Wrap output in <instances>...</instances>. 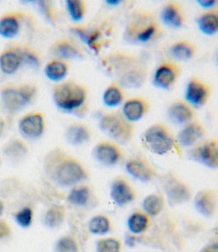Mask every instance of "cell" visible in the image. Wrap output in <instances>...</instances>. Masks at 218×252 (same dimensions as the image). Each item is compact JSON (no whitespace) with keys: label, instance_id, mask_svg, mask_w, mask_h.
<instances>
[{"label":"cell","instance_id":"6da1fadb","mask_svg":"<svg viewBox=\"0 0 218 252\" xmlns=\"http://www.w3.org/2000/svg\"><path fill=\"white\" fill-rule=\"evenodd\" d=\"M109 68L122 88H139L148 76L144 63L135 56L126 53H116L109 58Z\"/></svg>","mask_w":218,"mask_h":252},{"label":"cell","instance_id":"7a4b0ae2","mask_svg":"<svg viewBox=\"0 0 218 252\" xmlns=\"http://www.w3.org/2000/svg\"><path fill=\"white\" fill-rule=\"evenodd\" d=\"M161 32V26L154 16L148 12H142L125 28V38L133 44H148L157 39Z\"/></svg>","mask_w":218,"mask_h":252},{"label":"cell","instance_id":"3957f363","mask_svg":"<svg viewBox=\"0 0 218 252\" xmlns=\"http://www.w3.org/2000/svg\"><path fill=\"white\" fill-rule=\"evenodd\" d=\"M142 142L149 152L159 156L170 153L177 145L172 130L162 123H154L148 127L142 137Z\"/></svg>","mask_w":218,"mask_h":252},{"label":"cell","instance_id":"277c9868","mask_svg":"<svg viewBox=\"0 0 218 252\" xmlns=\"http://www.w3.org/2000/svg\"><path fill=\"white\" fill-rule=\"evenodd\" d=\"M100 127L117 144H128L135 134V125L125 118L122 112L111 111L100 121Z\"/></svg>","mask_w":218,"mask_h":252},{"label":"cell","instance_id":"5b68a950","mask_svg":"<svg viewBox=\"0 0 218 252\" xmlns=\"http://www.w3.org/2000/svg\"><path fill=\"white\" fill-rule=\"evenodd\" d=\"M86 98V89L73 82L60 85L54 90V103L66 111H73L83 106Z\"/></svg>","mask_w":218,"mask_h":252},{"label":"cell","instance_id":"8992f818","mask_svg":"<svg viewBox=\"0 0 218 252\" xmlns=\"http://www.w3.org/2000/svg\"><path fill=\"white\" fill-rule=\"evenodd\" d=\"M163 188L171 205L183 204L192 198V191L190 185L175 173H169L164 177Z\"/></svg>","mask_w":218,"mask_h":252},{"label":"cell","instance_id":"52a82bcc","mask_svg":"<svg viewBox=\"0 0 218 252\" xmlns=\"http://www.w3.org/2000/svg\"><path fill=\"white\" fill-rule=\"evenodd\" d=\"M190 158L212 169H218V139H203L189 152Z\"/></svg>","mask_w":218,"mask_h":252},{"label":"cell","instance_id":"ba28073f","mask_svg":"<svg viewBox=\"0 0 218 252\" xmlns=\"http://www.w3.org/2000/svg\"><path fill=\"white\" fill-rule=\"evenodd\" d=\"M87 176L86 169L81 162L74 159H68L61 162L54 173L55 181L62 187H71L78 184L84 181Z\"/></svg>","mask_w":218,"mask_h":252},{"label":"cell","instance_id":"9c48e42d","mask_svg":"<svg viewBox=\"0 0 218 252\" xmlns=\"http://www.w3.org/2000/svg\"><path fill=\"white\" fill-rule=\"evenodd\" d=\"M110 197L118 206H126L136 198V191L131 181L124 175L113 178L110 186Z\"/></svg>","mask_w":218,"mask_h":252},{"label":"cell","instance_id":"30bf717a","mask_svg":"<svg viewBox=\"0 0 218 252\" xmlns=\"http://www.w3.org/2000/svg\"><path fill=\"white\" fill-rule=\"evenodd\" d=\"M94 158L105 167H112L121 162L124 154L119 144L112 140H103L97 143L93 149Z\"/></svg>","mask_w":218,"mask_h":252},{"label":"cell","instance_id":"8fae6325","mask_svg":"<svg viewBox=\"0 0 218 252\" xmlns=\"http://www.w3.org/2000/svg\"><path fill=\"white\" fill-rule=\"evenodd\" d=\"M129 175L141 182H150L157 178V168L143 156H136L125 163Z\"/></svg>","mask_w":218,"mask_h":252},{"label":"cell","instance_id":"7c38bea8","mask_svg":"<svg viewBox=\"0 0 218 252\" xmlns=\"http://www.w3.org/2000/svg\"><path fill=\"white\" fill-rule=\"evenodd\" d=\"M212 96V88L198 77H192L187 86L185 100L195 108L205 106Z\"/></svg>","mask_w":218,"mask_h":252},{"label":"cell","instance_id":"4fadbf2b","mask_svg":"<svg viewBox=\"0 0 218 252\" xmlns=\"http://www.w3.org/2000/svg\"><path fill=\"white\" fill-rule=\"evenodd\" d=\"M181 74L182 68L178 63L173 61L163 62L158 66L154 73V86L168 90L176 84Z\"/></svg>","mask_w":218,"mask_h":252},{"label":"cell","instance_id":"5bb4252c","mask_svg":"<svg viewBox=\"0 0 218 252\" xmlns=\"http://www.w3.org/2000/svg\"><path fill=\"white\" fill-rule=\"evenodd\" d=\"M34 89L32 87L7 88L1 93L3 104L9 110H18L26 106L32 99Z\"/></svg>","mask_w":218,"mask_h":252},{"label":"cell","instance_id":"9a60e30c","mask_svg":"<svg viewBox=\"0 0 218 252\" xmlns=\"http://www.w3.org/2000/svg\"><path fill=\"white\" fill-rule=\"evenodd\" d=\"M193 205L198 213L206 218H212L218 210V193L212 189H203L196 194Z\"/></svg>","mask_w":218,"mask_h":252},{"label":"cell","instance_id":"2e32d148","mask_svg":"<svg viewBox=\"0 0 218 252\" xmlns=\"http://www.w3.org/2000/svg\"><path fill=\"white\" fill-rule=\"evenodd\" d=\"M206 128L199 121H192L183 126L177 137V144L186 148H191L205 138Z\"/></svg>","mask_w":218,"mask_h":252},{"label":"cell","instance_id":"e0dca14e","mask_svg":"<svg viewBox=\"0 0 218 252\" xmlns=\"http://www.w3.org/2000/svg\"><path fill=\"white\" fill-rule=\"evenodd\" d=\"M196 111L186 100L174 101L167 110V117L171 123L177 125H183L194 121Z\"/></svg>","mask_w":218,"mask_h":252},{"label":"cell","instance_id":"ac0fdd59","mask_svg":"<svg viewBox=\"0 0 218 252\" xmlns=\"http://www.w3.org/2000/svg\"><path fill=\"white\" fill-rule=\"evenodd\" d=\"M149 108V103L145 97H133L125 100L122 113L126 119L134 123L144 117Z\"/></svg>","mask_w":218,"mask_h":252},{"label":"cell","instance_id":"d6986e66","mask_svg":"<svg viewBox=\"0 0 218 252\" xmlns=\"http://www.w3.org/2000/svg\"><path fill=\"white\" fill-rule=\"evenodd\" d=\"M161 20L164 25L171 29H180L186 23L182 7L175 1H170L164 4L161 11Z\"/></svg>","mask_w":218,"mask_h":252},{"label":"cell","instance_id":"ffe728a7","mask_svg":"<svg viewBox=\"0 0 218 252\" xmlns=\"http://www.w3.org/2000/svg\"><path fill=\"white\" fill-rule=\"evenodd\" d=\"M44 119L41 115L32 114L23 118L20 122L21 133L27 139H37L44 132Z\"/></svg>","mask_w":218,"mask_h":252},{"label":"cell","instance_id":"44dd1931","mask_svg":"<svg viewBox=\"0 0 218 252\" xmlns=\"http://www.w3.org/2000/svg\"><path fill=\"white\" fill-rule=\"evenodd\" d=\"M199 30L205 35H214L218 32V8L205 10L197 19Z\"/></svg>","mask_w":218,"mask_h":252},{"label":"cell","instance_id":"7402d4cb","mask_svg":"<svg viewBox=\"0 0 218 252\" xmlns=\"http://www.w3.org/2000/svg\"><path fill=\"white\" fill-rule=\"evenodd\" d=\"M196 45L187 39H181L173 43L170 47V56L177 60L186 61L195 55Z\"/></svg>","mask_w":218,"mask_h":252},{"label":"cell","instance_id":"603a6c76","mask_svg":"<svg viewBox=\"0 0 218 252\" xmlns=\"http://www.w3.org/2000/svg\"><path fill=\"white\" fill-rule=\"evenodd\" d=\"M150 225L151 217L143 210H136L130 216L127 220V226L133 234H141L147 232Z\"/></svg>","mask_w":218,"mask_h":252},{"label":"cell","instance_id":"cb8c5ba5","mask_svg":"<svg viewBox=\"0 0 218 252\" xmlns=\"http://www.w3.org/2000/svg\"><path fill=\"white\" fill-rule=\"evenodd\" d=\"M164 207L165 199L161 194H149L142 201V210L149 217H158L163 212Z\"/></svg>","mask_w":218,"mask_h":252},{"label":"cell","instance_id":"d4e9b609","mask_svg":"<svg viewBox=\"0 0 218 252\" xmlns=\"http://www.w3.org/2000/svg\"><path fill=\"white\" fill-rule=\"evenodd\" d=\"M66 137L73 146H81L88 142L91 137L90 130L84 125L75 124L68 127Z\"/></svg>","mask_w":218,"mask_h":252},{"label":"cell","instance_id":"484cf974","mask_svg":"<svg viewBox=\"0 0 218 252\" xmlns=\"http://www.w3.org/2000/svg\"><path fill=\"white\" fill-rule=\"evenodd\" d=\"M125 92L118 83H112L104 91L103 103L109 107H116L122 104L125 100Z\"/></svg>","mask_w":218,"mask_h":252},{"label":"cell","instance_id":"4316f807","mask_svg":"<svg viewBox=\"0 0 218 252\" xmlns=\"http://www.w3.org/2000/svg\"><path fill=\"white\" fill-rule=\"evenodd\" d=\"M22 63L21 55L16 52L9 51L3 52L0 56V68L4 74H14L19 68Z\"/></svg>","mask_w":218,"mask_h":252},{"label":"cell","instance_id":"83f0119b","mask_svg":"<svg viewBox=\"0 0 218 252\" xmlns=\"http://www.w3.org/2000/svg\"><path fill=\"white\" fill-rule=\"evenodd\" d=\"M88 226L90 233L96 235H103L111 232L112 220L108 216L97 215L90 219Z\"/></svg>","mask_w":218,"mask_h":252},{"label":"cell","instance_id":"f1b7e54d","mask_svg":"<svg viewBox=\"0 0 218 252\" xmlns=\"http://www.w3.org/2000/svg\"><path fill=\"white\" fill-rule=\"evenodd\" d=\"M45 74L48 79L53 81L63 80L68 74L67 64L61 61H52L45 68Z\"/></svg>","mask_w":218,"mask_h":252},{"label":"cell","instance_id":"f546056e","mask_svg":"<svg viewBox=\"0 0 218 252\" xmlns=\"http://www.w3.org/2000/svg\"><path fill=\"white\" fill-rule=\"evenodd\" d=\"M19 22L14 16H5L0 20V35L3 38H14L19 32Z\"/></svg>","mask_w":218,"mask_h":252},{"label":"cell","instance_id":"4dcf8cb0","mask_svg":"<svg viewBox=\"0 0 218 252\" xmlns=\"http://www.w3.org/2000/svg\"><path fill=\"white\" fill-rule=\"evenodd\" d=\"M91 191L86 186L75 188L68 195V201L76 206H85L90 200Z\"/></svg>","mask_w":218,"mask_h":252},{"label":"cell","instance_id":"1f68e13d","mask_svg":"<svg viewBox=\"0 0 218 252\" xmlns=\"http://www.w3.org/2000/svg\"><path fill=\"white\" fill-rule=\"evenodd\" d=\"M54 54L63 59L81 58L82 52L77 46L69 42H61L54 47Z\"/></svg>","mask_w":218,"mask_h":252},{"label":"cell","instance_id":"d6a6232c","mask_svg":"<svg viewBox=\"0 0 218 252\" xmlns=\"http://www.w3.org/2000/svg\"><path fill=\"white\" fill-rule=\"evenodd\" d=\"M97 252H122V243L115 237L99 239L96 244Z\"/></svg>","mask_w":218,"mask_h":252},{"label":"cell","instance_id":"836d02e7","mask_svg":"<svg viewBox=\"0 0 218 252\" xmlns=\"http://www.w3.org/2000/svg\"><path fill=\"white\" fill-rule=\"evenodd\" d=\"M83 42L86 43L90 48L93 49L95 51L99 50V45L97 44V40L101 37V32L99 31H92V30H83L80 28H76L73 30Z\"/></svg>","mask_w":218,"mask_h":252},{"label":"cell","instance_id":"e575fe53","mask_svg":"<svg viewBox=\"0 0 218 252\" xmlns=\"http://www.w3.org/2000/svg\"><path fill=\"white\" fill-rule=\"evenodd\" d=\"M4 154L12 159H20L26 155L27 149L22 141L15 139L4 147Z\"/></svg>","mask_w":218,"mask_h":252},{"label":"cell","instance_id":"d590c367","mask_svg":"<svg viewBox=\"0 0 218 252\" xmlns=\"http://www.w3.org/2000/svg\"><path fill=\"white\" fill-rule=\"evenodd\" d=\"M64 219V210L61 207H53L45 214V224L50 227H56L61 225Z\"/></svg>","mask_w":218,"mask_h":252},{"label":"cell","instance_id":"8d00e7d4","mask_svg":"<svg viewBox=\"0 0 218 252\" xmlns=\"http://www.w3.org/2000/svg\"><path fill=\"white\" fill-rule=\"evenodd\" d=\"M67 8L70 14L71 18L75 22L83 19L85 13V4L81 0H68Z\"/></svg>","mask_w":218,"mask_h":252},{"label":"cell","instance_id":"74e56055","mask_svg":"<svg viewBox=\"0 0 218 252\" xmlns=\"http://www.w3.org/2000/svg\"><path fill=\"white\" fill-rule=\"evenodd\" d=\"M54 250L55 252H79L77 243L70 237H64L59 239Z\"/></svg>","mask_w":218,"mask_h":252},{"label":"cell","instance_id":"f35d334b","mask_svg":"<svg viewBox=\"0 0 218 252\" xmlns=\"http://www.w3.org/2000/svg\"><path fill=\"white\" fill-rule=\"evenodd\" d=\"M32 212L29 208H25L20 210L16 215V220L20 226L23 227H27L32 223Z\"/></svg>","mask_w":218,"mask_h":252},{"label":"cell","instance_id":"ab89813d","mask_svg":"<svg viewBox=\"0 0 218 252\" xmlns=\"http://www.w3.org/2000/svg\"><path fill=\"white\" fill-rule=\"evenodd\" d=\"M21 55L22 58V62H24L27 64H28L29 66H32L33 68L38 67L39 66V60L37 59V57L30 53V52H23Z\"/></svg>","mask_w":218,"mask_h":252},{"label":"cell","instance_id":"60d3db41","mask_svg":"<svg viewBox=\"0 0 218 252\" xmlns=\"http://www.w3.org/2000/svg\"><path fill=\"white\" fill-rule=\"evenodd\" d=\"M200 6L206 9V10H211L216 7L218 4V0H198L197 1Z\"/></svg>","mask_w":218,"mask_h":252},{"label":"cell","instance_id":"b9f144b4","mask_svg":"<svg viewBox=\"0 0 218 252\" xmlns=\"http://www.w3.org/2000/svg\"><path fill=\"white\" fill-rule=\"evenodd\" d=\"M199 252H218V239L211 245L205 246L202 250H200Z\"/></svg>","mask_w":218,"mask_h":252},{"label":"cell","instance_id":"7bdbcfd3","mask_svg":"<svg viewBox=\"0 0 218 252\" xmlns=\"http://www.w3.org/2000/svg\"><path fill=\"white\" fill-rule=\"evenodd\" d=\"M9 233H10V228L6 223L0 221V238L7 236Z\"/></svg>","mask_w":218,"mask_h":252},{"label":"cell","instance_id":"ee69618b","mask_svg":"<svg viewBox=\"0 0 218 252\" xmlns=\"http://www.w3.org/2000/svg\"><path fill=\"white\" fill-rule=\"evenodd\" d=\"M3 211V204L2 201L0 200V216L2 215Z\"/></svg>","mask_w":218,"mask_h":252},{"label":"cell","instance_id":"f6af8a7d","mask_svg":"<svg viewBox=\"0 0 218 252\" xmlns=\"http://www.w3.org/2000/svg\"><path fill=\"white\" fill-rule=\"evenodd\" d=\"M107 3H110V4H118L120 3V1H107Z\"/></svg>","mask_w":218,"mask_h":252},{"label":"cell","instance_id":"bcb514c9","mask_svg":"<svg viewBox=\"0 0 218 252\" xmlns=\"http://www.w3.org/2000/svg\"><path fill=\"white\" fill-rule=\"evenodd\" d=\"M1 132H2V125H1V123H0V134H1Z\"/></svg>","mask_w":218,"mask_h":252},{"label":"cell","instance_id":"7dc6e473","mask_svg":"<svg viewBox=\"0 0 218 252\" xmlns=\"http://www.w3.org/2000/svg\"></svg>","mask_w":218,"mask_h":252}]
</instances>
